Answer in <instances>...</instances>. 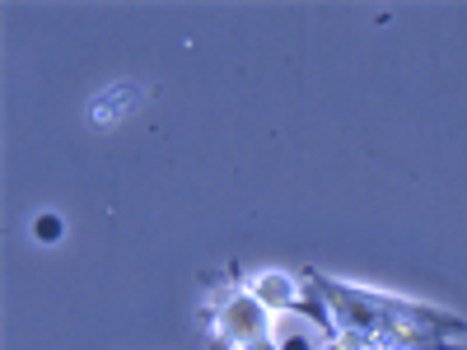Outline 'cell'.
Segmentation results:
<instances>
[{"label":"cell","mask_w":467,"mask_h":350,"mask_svg":"<svg viewBox=\"0 0 467 350\" xmlns=\"http://www.w3.org/2000/svg\"><path fill=\"white\" fill-rule=\"evenodd\" d=\"M271 323H276V314H271L266 304H257L248 285L215 290V299H211V327L234 350H266Z\"/></svg>","instance_id":"obj_1"},{"label":"cell","mask_w":467,"mask_h":350,"mask_svg":"<svg viewBox=\"0 0 467 350\" xmlns=\"http://www.w3.org/2000/svg\"><path fill=\"white\" fill-rule=\"evenodd\" d=\"M244 285L253 290V299H257V304H266V308H271V314H290V308H299V299H304V290H308V281L290 276V271H281V266L253 271V276H248Z\"/></svg>","instance_id":"obj_2"},{"label":"cell","mask_w":467,"mask_h":350,"mask_svg":"<svg viewBox=\"0 0 467 350\" xmlns=\"http://www.w3.org/2000/svg\"><path fill=\"white\" fill-rule=\"evenodd\" d=\"M332 341H337V332L318 327L314 318H304V314H276L266 350H332Z\"/></svg>","instance_id":"obj_3"},{"label":"cell","mask_w":467,"mask_h":350,"mask_svg":"<svg viewBox=\"0 0 467 350\" xmlns=\"http://www.w3.org/2000/svg\"><path fill=\"white\" fill-rule=\"evenodd\" d=\"M28 233H33L37 243H61L66 220H61L57 211H37V215H33V224H28Z\"/></svg>","instance_id":"obj_4"},{"label":"cell","mask_w":467,"mask_h":350,"mask_svg":"<svg viewBox=\"0 0 467 350\" xmlns=\"http://www.w3.org/2000/svg\"><path fill=\"white\" fill-rule=\"evenodd\" d=\"M131 98H136V89H131V85L112 89L108 98H99V103H94V122H117V108H122V103H131Z\"/></svg>","instance_id":"obj_5"},{"label":"cell","mask_w":467,"mask_h":350,"mask_svg":"<svg viewBox=\"0 0 467 350\" xmlns=\"http://www.w3.org/2000/svg\"><path fill=\"white\" fill-rule=\"evenodd\" d=\"M379 350H402V345H379Z\"/></svg>","instance_id":"obj_6"}]
</instances>
